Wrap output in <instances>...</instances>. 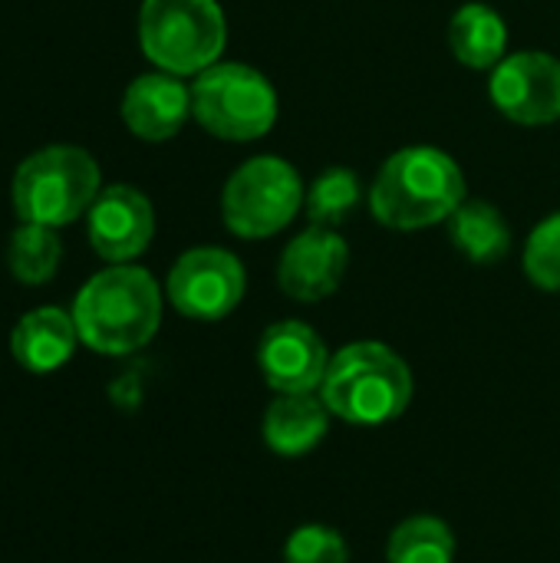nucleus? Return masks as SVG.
Returning <instances> with one entry per match:
<instances>
[{"label":"nucleus","mask_w":560,"mask_h":563,"mask_svg":"<svg viewBox=\"0 0 560 563\" xmlns=\"http://www.w3.org/2000/svg\"><path fill=\"white\" fill-rule=\"evenodd\" d=\"M73 323L79 343L102 356H129L152 343L162 327V290L135 264H109L92 274L76 300Z\"/></svg>","instance_id":"f257e3e1"},{"label":"nucleus","mask_w":560,"mask_h":563,"mask_svg":"<svg viewBox=\"0 0 560 563\" xmlns=\"http://www.w3.org/2000/svg\"><path fill=\"white\" fill-rule=\"evenodd\" d=\"M228 20L218 0H142L139 46L149 63L172 76H198L218 63Z\"/></svg>","instance_id":"39448f33"},{"label":"nucleus","mask_w":560,"mask_h":563,"mask_svg":"<svg viewBox=\"0 0 560 563\" xmlns=\"http://www.w3.org/2000/svg\"><path fill=\"white\" fill-rule=\"evenodd\" d=\"M102 191L99 162L79 145H46L26 155L10 181V205L20 221L63 228L89 214Z\"/></svg>","instance_id":"20e7f679"},{"label":"nucleus","mask_w":560,"mask_h":563,"mask_svg":"<svg viewBox=\"0 0 560 563\" xmlns=\"http://www.w3.org/2000/svg\"><path fill=\"white\" fill-rule=\"evenodd\" d=\"M525 277L548 294H560V211L545 218L525 244Z\"/></svg>","instance_id":"412c9836"},{"label":"nucleus","mask_w":560,"mask_h":563,"mask_svg":"<svg viewBox=\"0 0 560 563\" xmlns=\"http://www.w3.org/2000/svg\"><path fill=\"white\" fill-rule=\"evenodd\" d=\"M284 563H350V548L340 531L327 525H304L287 538Z\"/></svg>","instance_id":"4be33fe9"},{"label":"nucleus","mask_w":560,"mask_h":563,"mask_svg":"<svg viewBox=\"0 0 560 563\" xmlns=\"http://www.w3.org/2000/svg\"><path fill=\"white\" fill-rule=\"evenodd\" d=\"M446 224L452 247L479 267H492L512 251V228L492 201H462Z\"/></svg>","instance_id":"f3484780"},{"label":"nucleus","mask_w":560,"mask_h":563,"mask_svg":"<svg viewBox=\"0 0 560 563\" xmlns=\"http://www.w3.org/2000/svg\"><path fill=\"white\" fill-rule=\"evenodd\" d=\"M59 261H63V241L56 228L23 221L7 241V271L13 280L26 287L50 284L59 271Z\"/></svg>","instance_id":"a211bd4d"},{"label":"nucleus","mask_w":560,"mask_h":563,"mask_svg":"<svg viewBox=\"0 0 560 563\" xmlns=\"http://www.w3.org/2000/svg\"><path fill=\"white\" fill-rule=\"evenodd\" d=\"M327 426H330V409L314 393L277 396L264 412V442L277 455L297 459L323 442Z\"/></svg>","instance_id":"2eb2a0df"},{"label":"nucleus","mask_w":560,"mask_h":563,"mask_svg":"<svg viewBox=\"0 0 560 563\" xmlns=\"http://www.w3.org/2000/svg\"><path fill=\"white\" fill-rule=\"evenodd\" d=\"M462 201L465 175L459 162L432 145H409L393 152L370 188L373 218L393 231L442 224Z\"/></svg>","instance_id":"f03ea898"},{"label":"nucleus","mask_w":560,"mask_h":563,"mask_svg":"<svg viewBox=\"0 0 560 563\" xmlns=\"http://www.w3.org/2000/svg\"><path fill=\"white\" fill-rule=\"evenodd\" d=\"M191 119L215 139L254 142L277 122V92L244 63H215L191 82Z\"/></svg>","instance_id":"423d86ee"},{"label":"nucleus","mask_w":560,"mask_h":563,"mask_svg":"<svg viewBox=\"0 0 560 563\" xmlns=\"http://www.w3.org/2000/svg\"><path fill=\"white\" fill-rule=\"evenodd\" d=\"M320 399L350 426H386L409 409L413 373L386 343L360 340L330 356Z\"/></svg>","instance_id":"7ed1b4c3"},{"label":"nucleus","mask_w":560,"mask_h":563,"mask_svg":"<svg viewBox=\"0 0 560 563\" xmlns=\"http://www.w3.org/2000/svg\"><path fill=\"white\" fill-rule=\"evenodd\" d=\"M92 251L109 264H129L155 238V208L135 185H109L86 214Z\"/></svg>","instance_id":"9d476101"},{"label":"nucleus","mask_w":560,"mask_h":563,"mask_svg":"<svg viewBox=\"0 0 560 563\" xmlns=\"http://www.w3.org/2000/svg\"><path fill=\"white\" fill-rule=\"evenodd\" d=\"M122 122L142 142H168L191 115V86L172 73H142L122 92Z\"/></svg>","instance_id":"ddd939ff"},{"label":"nucleus","mask_w":560,"mask_h":563,"mask_svg":"<svg viewBox=\"0 0 560 563\" xmlns=\"http://www.w3.org/2000/svg\"><path fill=\"white\" fill-rule=\"evenodd\" d=\"M492 106L518 125H551L560 119V59L545 49L505 56L488 79Z\"/></svg>","instance_id":"1a4fd4ad"},{"label":"nucleus","mask_w":560,"mask_h":563,"mask_svg":"<svg viewBox=\"0 0 560 563\" xmlns=\"http://www.w3.org/2000/svg\"><path fill=\"white\" fill-rule=\"evenodd\" d=\"M79 333L73 313L63 307H36L17 320L10 330V353L26 373H56L76 353Z\"/></svg>","instance_id":"4468645a"},{"label":"nucleus","mask_w":560,"mask_h":563,"mask_svg":"<svg viewBox=\"0 0 560 563\" xmlns=\"http://www.w3.org/2000/svg\"><path fill=\"white\" fill-rule=\"evenodd\" d=\"M304 181L281 155H254L231 172L221 191L224 228L244 241L284 231L304 208Z\"/></svg>","instance_id":"0eeeda50"},{"label":"nucleus","mask_w":560,"mask_h":563,"mask_svg":"<svg viewBox=\"0 0 560 563\" xmlns=\"http://www.w3.org/2000/svg\"><path fill=\"white\" fill-rule=\"evenodd\" d=\"M257 366L264 383L281 396L317 393L323 386L330 353L314 327L300 320H281L264 330L257 343Z\"/></svg>","instance_id":"9b49d317"},{"label":"nucleus","mask_w":560,"mask_h":563,"mask_svg":"<svg viewBox=\"0 0 560 563\" xmlns=\"http://www.w3.org/2000/svg\"><path fill=\"white\" fill-rule=\"evenodd\" d=\"M248 290L244 264L224 247H191L168 271V303L188 320H224L238 310Z\"/></svg>","instance_id":"6e6552de"},{"label":"nucleus","mask_w":560,"mask_h":563,"mask_svg":"<svg viewBox=\"0 0 560 563\" xmlns=\"http://www.w3.org/2000/svg\"><path fill=\"white\" fill-rule=\"evenodd\" d=\"M449 49L469 69H495L508 53V23L488 3H465L449 20Z\"/></svg>","instance_id":"dca6fc26"},{"label":"nucleus","mask_w":560,"mask_h":563,"mask_svg":"<svg viewBox=\"0 0 560 563\" xmlns=\"http://www.w3.org/2000/svg\"><path fill=\"white\" fill-rule=\"evenodd\" d=\"M363 201V181L353 168H327L304 195L307 221L317 228H340Z\"/></svg>","instance_id":"aec40b11"},{"label":"nucleus","mask_w":560,"mask_h":563,"mask_svg":"<svg viewBox=\"0 0 560 563\" xmlns=\"http://www.w3.org/2000/svg\"><path fill=\"white\" fill-rule=\"evenodd\" d=\"M389 563H452L455 561V534L436 515H413L389 534L386 544Z\"/></svg>","instance_id":"6ab92c4d"},{"label":"nucleus","mask_w":560,"mask_h":563,"mask_svg":"<svg viewBox=\"0 0 560 563\" xmlns=\"http://www.w3.org/2000/svg\"><path fill=\"white\" fill-rule=\"evenodd\" d=\"M350 247L333 228L310 224L300 231L281 254L277 264V284L290 300L317 303L337 294V287L347 277Z\"/></svg>","instance_id":"f8f14e48"}]
</instances>
